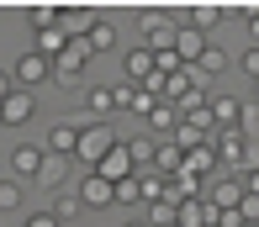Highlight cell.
Here are the masks:
<instances>
[{"instance_id": "6da1fadb", "label": "cell", "mask_w": 259, "mask_h": 227, "mask_svg": "<svg viewBox=\"0 0 259 227\" xmlns=\"http://www.w3.org/2000/svg\"><path fill=\"white\" fill-rule=\"evenodd\" d=\"M138 32H143V48H154V53H175V32H180V21H175V11H164V6H143V11H138Z\"/></svg>"}, {"instance_id": "7a4b0ae2", "label": "cell", "mask_w": 259, "mask_h": 227, "mask_svg": "<svg viewBox=\"0 0 259 227\" xmlns=\"http://www.w3.org/2000/svg\"><path fill=\"white\" fill-rule=\"evenodd\" d=\"M116 143H122V138H116L106 122H85V127H79V148H74V159L85 164V169H96V164L116 148Z\"/></svg>"}, {"instance_id": "3957f363", "label": "cell", "mask_w": 259, "mask_h": 227, "mask_svg": "<svg viewBox=\"0 0 259 227\" xmlns=\"http://www.w3.org/2000/svg\"><path fill=\"white\" fill-rule=\"evenodd\" d=\"M211 148H217V164L222 169H249V153H254V143L238 132V127H217V132H211Z\"/></svg>"}, {"instance_id": "277c9868", "label": "cell", "mask_w": 259, "mask_h": 227, "mask_svg": "<svg viewBox=\"0 0 259 227\" xmlns=\"http://www.w3.org/2000/svg\"><path fill=\"white\" fill-rule=\"evenodd\" d=\"M201 201H211L217 211H238L243 206V180H233L228 169L211 174V180H201Z\"/></svg>"}, {"instance_id": "5b68a950", "label": "cell", "mask_w": 259, "mask_h": 227, "mask_svg": "<svg viewBox=\"0 0 259 227\" xmlns=\"http://www.w3.org/2000/svg\"><path fill=\"white\" fill-rule=\"evenodd\" d=\"M90 58H96V53H90V42H85V37H74V42L64 48V53L53 58V79H64V85H79V79H85V64H90Z\"/></svg>"}, {"instance_id": "8992f818", "label": "cell", "mask_w": 259, "mask_h": 227, "mask_svg": "<svg viewBox=\"0 0 259 227\" xmlns=\"http://www.w3.org/2000/svg\"><path fill=\"white\" fill-rule=\"evenodd\" d=\"M74 196H79V206H85V211H111V206H116V185L101 180L96 169L79 174V190H74Z\"/></svg>"}, {"instance_id": "52a82bcc", "label": "cell", "mask_w": 259, "mask_h": 227, "mask_svg": "<svg viewBox=\"0 0 259 227\" xmlns=\"http://www.w3.org/2000/svg\"><path fill=\"white\" fill-rule=\"evenodd\" d=\"M11 74H16L21 90H37V85H48V79H53V58H42L37 48H27V53L16 58V69H11Z\"/></svg>"}, {"instance_id": "ba28073f", "label": "cell", "mask_w": 259, "mask_h": 227, "mask_svg": "<svg viewBox=\"0 0 259 227\" xmlns=\"http://www.w3.org/2000/svg\"><path fill=\"white\" fill-rule=\"evenodd\" d=\"M42 159H48V148H42V143H16V148H11V180H37L42 174Z\"/></svg>"}, {"instance_id": "9c48e42d", "label": "cell", "mask_w": 259, "mask_h": 227, "mask_svg": "<svg viewBox=\"0 0 259 227\" xmlns=\"http://www.w3.org/2000/svg\"><path fill=\"white\" fill-rule=\"evenodd\" d=\"M154 74H159L154 48H122V79H127V85H148Z\"/></svg>"}, {"instance_id": "30bf717a", "label": "cell", "mask_w": 259, "mask_h": 227, "mask_svg": "<svg viewBox=\"0 0 259 227\" xmlns=\"http://www.w3.org/2000/svg\"><path fill=\"white\" fill-rule=\"evenodd\" d=\"M32 116H37V95H32V90L16 85L6 101H0V127H27Z\"/></svg>"}, {"instance_id": "8fae6325", "label": "cell", "mask_w": 259, "mask_h": 227, "mask_svg": "<svg viewBox=\"0 0 259 227\" xmlns=\"http://www.w3.org/2000/svg\"><path fill=\"white\" fill-rule=\"evenodd\" d=\"M154 106H159V95L148 90V85H127V79H122V85H116V111H133V116H148V111H154Z\"/></svg>"}, {"instance_id": "7c38bea8", "label": "cell", "mask_w": 259, "mask_h": 227, "mask_svg": "<svg viewBox=\"0 0 259 227\" xmlns=\"http://www.w3.org/2000/svg\"><path fill=\"white\" fill-rule=\"evenodd\" d=\"M96 174H101V180H111V185H122V180H133V153H127V143H116V148L111 153H106V159L96 164Z\"/></svg>"}, {"instance_id": "4fadbf2b", "label": "cell", "mask_w": 259, "mask_h": 227, "mask_svg": "<svg viewBox=\"0 0 259 227\" xmlns=\"http://www.w3.org/2000/svg\"><path fill=\"white\" fill-rule=\"evenodd\" d=\"M222 16H228V6H217V0H196V6H185L180 27H196V32H211V27H222Z\"/></svg>"}, {"instance_id": "5bb4252c", "label": "cell", "mask_w": 259, "mask_h": 227, "mask_svg": "<svg viewBox=\"0 0 259 227\" xmlns=\"http://www.w3.org/2000/svg\"><path fill=\"white\" fill-rule=\"evenodd\" d=\"M79 127H85V122H53V127H48V153H58V159H74V148H79Z\"/></svg>"}, {"instance_id": "9a60e30c", "label": "cell", "mask_w": 259, "mask_h": 227, "mask_svg": "<svg viewBox=\"0 0 259 227\" xmlns=\"http://www.w3.org/2000/svg\"><path fill=\"white\" fill-rule=\"evenodd\" d=\"M206 48H211L206 32H196V27H180V32H175V53H180V64H201Z\"/></svg>"}, {"instance_id": "2e32d148", "label": "cell", "mask_w": 259, "mask_h": 227, "mask_svg": "<svg viewBox=\"0 0 259 227\" xmlns=\"http://www.w3.org/2000/svg\"><path fill=\"white\" fill-rule=\"evenodd\" d=\"M111 111H116V85H85V116L106 122Z\"/></svg>"}, {"instance_id": "e0dca14e", "label": "cell", "mask_w": 259, "mask_h": 227, "mask_svg": "<svg viewBox=\"0 0 259 227\" xmlns=\"http://www.w3.org/2000/svg\"><path fill=\"white\" fill-rule=\"evenodd\" d=\"M154 169L164 174V180H175V174L185 169V148L175 138H159V153H154Z\"/></svg>"}, {"instance_id": "ac0fdd59", "label": "cell", "mask_w": 259, "mask_h": 227, "mask_svg": "<svg viewBox=\"0 0 259 227\" xmlns=\"http://www.w3.org/2000/svg\"><path fill=\"white\" fill-rule=\"evenodd\" d=\"M211 116H217V127H238L243 101H238V95H222V90H211Z\"/></svg>"}, {"instance_id": "d6986e66", "label": "cell", "mask_w": 259, "mask_h": 227, "mask_svg": "<svg viewBox=\"0 0 259 227\" xmlns=\"http://www.w3.org/2000/svg\"><path fill=\"white\" fill-rule=\"evenodd\" d=\"M180 122H185V116H180L175 101H159L154 111H148V127H154V132H180Z\"/></svg>"}, {"instance_id": "ffe728a7", "label": "cell", "mask_w": 259, "mask_h": 227, "mask_svg": "<svg viewBox=\"0 0 259 227\" xmlns=\"http://www.w3.org/2000/svg\"><path fill=\"white\" fill-rule=\"evenodd\" d=\"M64 180H69V159H58V153H48V159H42V174H37L32 185H42V190H58Z\"/></svg>"}, {"instance_id": "44dd1931", "label": "cell", "mask_w": 259, "mask_h": 227, "mask_svg": "<svg viewBox=\"0 0 259 227\" xmlns=\"http://www.w3.org/2000/svg\"><path fill=\"white\" fill-rule=\"evenodd\" d=\"M69 42H74V37H69L64 27H48V32H37V37H32V48H37L42 58H58V53H64Z\"/></svg>"}, {"instance_id": "7402d4cb", "label": "cell", "mask_w": 259, "mask_h": 227, "mask_svg": "<svg viewBox=\"0 0 259 227\" xmlns=\"http://www.w3.org/2000/svg\"><path fill=\"white\" fill-rule=\"evenodd\" d=\"M27 27H32V37H37V32H48V27H58V6H48V0L27 6Z\"/></svg>"}, {"instance_id": "603a6c76", "label": "cell", "mask_w": 259, "mask_h": 227, "mask_svg": "<svg viewBox=\"0 0 259 227\" xmlns=\"http://www.w3.org/2000/svg\"><path fill=\"white\" fill-rule=\"evenodd\" d=\"M85 42H90V53H106V48H116V21H96V27L85 32Z\"/></svg>"}, {"instance_id": "cb8c5ba5", "label": "cell", "mask_w": 259, "mask_h": 227, "mask_svg": "<svg viewBox=\"0 0 259 227\" xmlns=\"http://www.w3.org/2000/svg\"><path fill=\"white\" fill-rule=\"evenodd\" d=\"M127 153H133V169H154L159 143H154V138H133V143H127Z\"/></svg>"}, {"instance_id": "d4e9b609", "label": "cell", "mask_w": 259, "mask_h": 227, "mask_svg": "<svg viewBox=\"0 0 259 227\" xmlns=\"http://www.w3.org/2000/svg\"><path fill=\"white\" fill-rule=\"evenodd\" d=\"M48 211L58 222H69V217H79V196H69V190H53V201H48Z\"/></svg>"}, {"instance_id": "484cf974", "label": "cell", "mask_w": 259, "mask_h": 227, "mask_svg": "<svg viewBox=\"0 0 259 227\" xmlns=\"http://www.w3.org/2000/svg\"><path fill=\"white\" fill-rule=\"evenodd\" d=\"M21 201H27V185L21 180H0V211H21Z\"/></svg>"}, {"instance_id": "4316f807", "label": "cell", "mask_w": 259, "mask_h": 227, "mask_svg": "<svg viewBox=\"0 0 259 227\" xmlns=\"http://www.w3.org/2000/svg\"><path fill=\"white\" fill-rule=\"evenodd\" d=\"M196 69H201V74H206V79H211V74H222V69H228V53H222V48H217V42H211V48H206V53H201V64H196Z\"/></svg>"}, {"instance_id": "83f0119b", "label": "cell", "mask_w": 259, "mask_h": 227, "mask_svg": "<svg viewBox=\"0 0 259 227\" xmlns=\"http://www.w3.org/2000/svg\"><path fill=\"white\" fill-rule=\"evenodd\" d=\"M238 132L254 143V132H259V101H243V116H238Z\"/></svg>"}, {"instance_id": "f1b7e54d", "label": "cell", "mask_w": 259, "mask_h": 227, "mask_svg": "<svg viewBox=\"0 0 259 227\" xmlns=\"http://www.w3.org/2000/svg\"><path fill=\"white\" fill-rule=\"evenodd\" d=\"M133 201H143V190H138V174L116 185V206H133Z\"/></svg>"}, {"instance_id": "f546056e", "label": "cell", "mask_w": 259, "mask_h": 227, "mask_svg": "<svg viewBox=\"0 0 259 227\" xmlns=\"http://www.w3.org/2000/svg\"><path fill=\"white\" fill-rule=\"evenodd\" d=\"M21 227H64V222H58V217H53V211H48V206H42V211H32V217H21Z\"/></svg>"}, {"instance_id": "4dcf8cb0", "label": "cell", "mask_w": 259, "mask_h": 227, "mask_svg": "<svg viewBox=\"0 0 259 227\" xmlns=\"http://www.w3.org/2000/svg\"><path fill=\"white\" fill-rule=\"evenodd\" d=\"M238 16L249 21V37H254V48H259V6H238Z\"/></svg>"}, {"instance_id": "1f68e13d", "label": "cell", "mask_w": 259, "mask_h": 227, "mask_svg": "<svg viewBox=\"0 0 259 227\" xmlns=\"http://www.w3.org/2000/svg\"><path fill=\"white\" fill-rule=\"evenodd\" d=\"M238 64H243V74H254V79H259V48H254V42L243 48V58H238Z\"/></svg>"}, {"instance_id": "d6a6232c", "label": "cell", "mask_w": 259, "mask_h": 227, "mask_svg": "<svg viewBox=\"0 0 259 227\" xmlns=\"http://www.w3.org/2000/svg\"><path fill=\"white\" fill-rule=\"evenodd\" d=\"M238 217H243V222H259V196H243V206H238Z\"/></svg>"}, {"instance_id": "836d02e7", "label": "cell", "mask_w": 259, "mask_h": 227, "mask_svg": "<svg viewBox=\"0 0 259 227\" xmlns=\"http://www.w3.org/2000/svg\"><path fill=\"white\" fill-rule=\"evenodd\" d=\"M243 196H259V169H254V164L243 169Z\"/></svg>"}, {"instance_id": "e575fe53", "label": "cell", "mask_w": 259, "mask_h": 227, "mask_svg": "<svg viewBox=\"0 0 259 227\" xmlns=\"http://www.w3.org/2000/svg\"><path fill=\"white\" fill-rule=\"evenodd\" d=\"M11 90H16V74H11V69H0V101H6Z\"/></svg>"}, {"instance_id": "d590c367", "label": "cell", "mask_w": 259, "mask_h": 227, "mask_svg": "<svg viewBox=\"0 0 259 227\" xmlns=\"http://www.w3.org/2000/svg\"><path fill=\"white\" fill-rule=\"evenodd\" d=\"M122 227H148V217H133V222H122Z\"/></svg>"}, {"instance_id": "8d00e7d4", "label": "cell", "mask_w": 259, "mask_h": 227, "mask_svg": "<svg viewBox=\"0 0 259 227\" xmlns=\"http://www.w3.org/2000/svg\"><path fill=\"white\" fill-rule=\"evenodd\" d=\"M243 227H259V222H243Z\"/></svg>"}]
</instances>
